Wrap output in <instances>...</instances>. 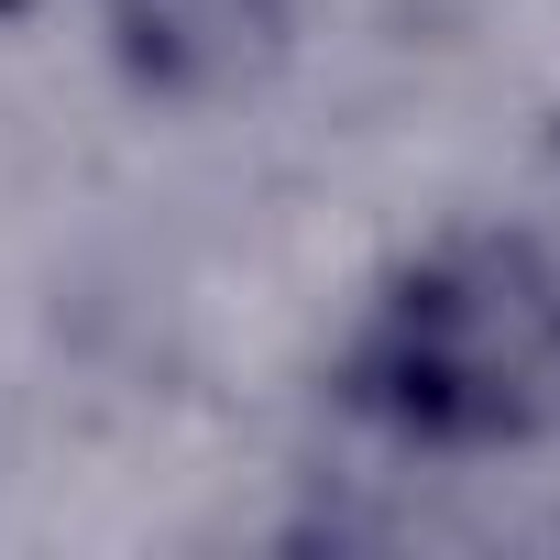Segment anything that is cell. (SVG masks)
<instances>
[{
  "instance_id": "3957f363",
  "label": "cell",
  "mask_w": 560,
  "mask_h": 560,
  "mask_svg": "<svg viewBox=\"0 0 560 560\" xmlns=\"http://www.w3.org/2000/svg\"><path fill=\"white\" fill-rule=\"evenodd\" d=\"M0 12H23V0H0Z\"/></svg>"
},
{
  "instance_id": "7a4b0ae2",
  "label": "cell",
  "mask_w": 560,
  "mask_h": 560,
  "mask_svg": "<svg viewBox=\"0 0 560 560\" xmlns=\"http://www.w3.org/2000/svg\"><path fill=\"white\" fill-rule=\"evenodd\" d=\"M298 0H110V45L154 100H231L287 56Z\"/></svg>"
},
{
  "instance_id": "6da1fadb",
  "label": "cell",
  "mask_w": 560,
  "mask_h": 560,
  "mask_svg": "<svg viewBox=\"0 0 560 560\" xmlns=\"http://www.w3.org/2000/svg\"><path fill=\"white\" fill-rule=\"evenodd\" d=\"M352 396L429 451L538 440L560 418V264L505 231L440 242L385 287L352 352Z\"/></svg>"
}]
</instances>
